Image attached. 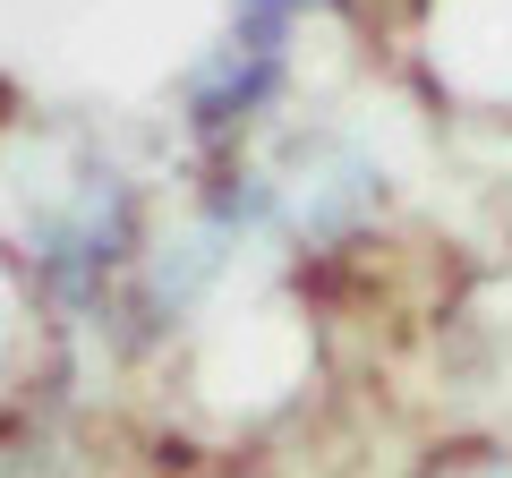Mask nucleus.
<instances>
[{"label":"nucleus","instance_id":"obj_1","mask_svg":"<svg viewBox=\"0 0 512 478\" xmlns=\"http://www.w3.org/2000/svg\"><path fill=\"white\" fill-rule=\"evenodd\" d=\"M35 274L60 308H94L128 257H137V188L120 180L111 154H77L69 180H52L26 214Z\"/></svg>","mask_w":512,"mask_h":478},{"label":"nucleus","instance_id":"obj_2","mask_svg":"<svg viewBox=\"0 0 512 478\" xmlns=\"http://www.w3.org/2000/svg\"><path fill=\"white\" fill-rule=\"evenodd\" d=\"M282 86H291V26L239 9L231 35L188 69L180 111H188V129H197V137H231V129H248V120H265Z\"/></svg>","mask_w":512,"mask_h":478},{"label":"nucleus","instance_id":"obj_3","mask_svg":"<svg viewBox=\"0 0 512 478\" xmlns=\"http://www.w3.org/2000/svg\"><path fill=\"white\" fill-rule=\"evenodd\" d=\"M384 205V171L350 137H299L274 163V222L299 239H350Z\"/></svg>","mask_w":512,"mask_h":478},{"label":"nucleus","instance_id":"obj_4","mask_svg":"<svg viewBox=\"0 0 512 478\" xmlns=\"http://www.w3.org/2000/svg\"><path fill=\"white\" fill-rule=\"evenodd\" d=\"M248 18H282V26H299L308 9H342V0H239Z\"/></svg>","mask_w":512,"mask_h":478}]
</instances>
